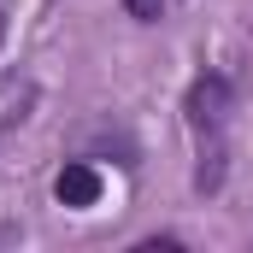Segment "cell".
Masks as SVG:
<instances>
[{
  "label": "cell",
  "mask_w": 253,
  "mask_h": 253,
  "mask_svg": "<svg viewBox=\"0 0 253 253\" xmlns=\"http://www.w3.org/2000/svg\"><path fill=\"white\" fill-rule=\"evenodd\" d=\"M224 118H230V83H224L218 71L194 77L189 83V124L200 129V135H224Z\"/></svg>",
  "instance_id": "6da1fadb"
},
{
  "label": "cell",
  "mask_w": 253,
  "mask_h": 253,
  "mask_svg": "<svg viewBox=\"0 0 253 253\" xmlns=\"http://www.w3.org/2000/svg\"><path fill=\"white\" fill-rule=\"evenodd\" d=\"M53 194H59V206H94V200H100V177H94V165L71 159L59 177H53Z\"/></svg>",
  "instance_id": "7a4b0ae2"
},
{
  "label": "cell",
  "mask_w": 253,
  "mask_h": 253,
  "mask_svg": "<svg viewBox=\"0 0 253 253\" xmlns=\"http://www.w3.org/2000/svg\"><path fill=\"white\" fill-rule=\"evenodd\" d=\"M129 18H141V24H159V0H124Z\"/></svg>",
  "instance_id": "3957f363"
}]
</instances>
